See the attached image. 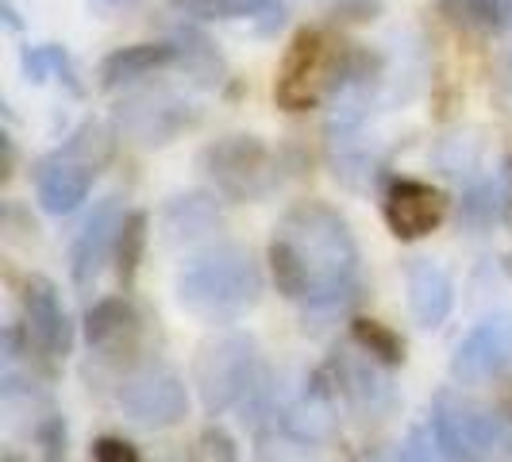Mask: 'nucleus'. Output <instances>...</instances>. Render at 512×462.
<instances>
[{
	"label": "nucleus",
	"mask_w": 512,
	"mask_h": 462,
	"mask_svg": "<svg viewBox=\"0 0 512 462\" xmlns=\"http://www.w3.org/2000/svg\"><path fill=\"white\" fill-rule=\"evenodd\" d=\"M270 278L285 301L305 316H332L362 289V251L347 216L328 201H297L285 208L266 247Z\"/></svg>",
	"instance_id": "1"
},
{
	"label": "nucleus",
	"mask_w": 512,
	"mask_h": 462,
	"mask_svg": "<svg viewBox=\"0 0 512 462\" xmlns=\"http://www.w3.org/2000/svg\"><path fill=\"white\" fill-rule=\"evenodd\" d=\"M120 224H124L120 197H101L93 205V212L85 216V224L77 228L74 243H70V278H74V285L89 289V285L101 278L108 258H116Z\"/></svg>",
	"instance_id": "15"
},
{
	"label": "nucleus",
	"mask_w": 512,
	"mask_h": 462,
	"mask_svg": "<svg viewBox=\"0 0 512 462\" xmlns=\"http://www.w3.org/2000/svg\"><path fill=\"white\" fill-rule=\"evenodd\" d=\"M505 370H512V312H493L455 343L451 378L459 385H482Z\"/></svg>",
	"instance_id": "13"
},
{
	"label": "nucleus",
	"mask_w": 512,
	"mask_h": 462,
	"mask_svg": "<svg viewBox=\"0 0 512 462\" xmlns=\"http://www.w3.org/2000/svg\"><path fill=\"white\" fill-rule=\"evenodd\" d=\"M255 459L258 462H316L320 459V447L289 436L282 428L262 424V428H255Z\"/></svg>",
	"instance_id": "22"
},
{
	"label": "nucleus",
	"mask_w": 512,
	"mask_h": 462,
	"mask_svg": "<svg viewBox=\"0 0 512 462\" xmlns=\"http://www.w3.org/2000/svg\"><path fill=\"white\" fill-rule=\"evenodd\" d=\"M178 305L201 324L228 328L243 320L266 293V278L243 243H212L193 255L174 278Z\"/></svg>",
	"instance_id": "2"
},
{
	"label": "nucleus",
	"mask_w": 512,
	"mask_h": 462,
	"mask_svg": "<svg viewBox=\"0 0 512 462\" xmlns=\"http://www.w3.org/2000/svg\"><path fill=\"white\" fill-rule=\"evenodd\" d=\"M428 424L455 462H509L512 459V420L489 409L486 401L462 393L455 385L432 397Z\"/></svg>",
	"instance_id": "5"
},
{
	"label": "nucleus",
	"mask_w": 512,
	"mask_h": 462,
	"mask_svg": "<svg viewBox=\"0 0 512 462\" xmlns=\"http://www.w3.org/2000/svg\"><path fill=\"white\" fill-rule=\"evenodd\" d=\"M436 162H439V170L447 174V178H459V181H478V162H482V147L474 143V139H443L439 143V151H436Z\"/></svg>",
	"instance_id": "24"
},
{
	"label": "nucleus",
	"mask_w": 512,
	"mask_h": 462,
	"mask_svg": "<svg viewBox=\"0 0 512 462\" xmlns=\"http://www.w3.org/2000/svg\"><path fill=\"white\" fill-rule=\"evenodd\" d=\"M170 8L197 24H216V20H247L251 24L262 0H170Z\"/></svg>",
	"instance_id": "23"
},
{
	"label": "nucleus",
	"mask_w": 512,
	"mask_h": 462,
	"mask_svg": "<svg viewBox=\"0 0 512 462\" xmlns=\"http://www.w3.org/2000/svg\"><path fill=\"white\" fill-rule=\"evenodd\" d=\"M0 16H4L8 31H24V20H20V12H16V4H12V0H0Z\"/></svg>",
	"instance_id": "28"
},
{
	"label": "nucleus",
	"mask_w": 512,
	"mask_h": 462,
	"mask_svg": "<svg viewBox=\"0 0 512 462\" xmlns=\"http://www.w3.org/2000/svg\"><path fill=\"white\" fill-rule=\"evenodd\" d=\"M347 462H385V455H382V451H370V447H366V451H359V455H351Z\"/></svg>",
	"instance_id": "29"
},
{
	"label": "nucleus",
	"mask_w": 512,
	"mask_h": 462,
	"mask_svg": "<svg viewBox=\"0 0 512 462\" xmlns=\"http://www.w3.org/2000/svg\"><path fill=\"white\" fill-rule=\"evenodd\" d=\"M108 158H112V135L97 120H85L81 128L66 135L62 147L47 151L31 166V185H35L39 208L51 216L77 212L89 201L93 181Z\"/></svg>",
	"instance_id": "4"
},
{
	"label": "nucleus",
	"mask_w": 512,
	"mask_h": 462,
	"mask_svg": "<svg viewBox=\"0 0 512 462\" xmlns=\"http://www.w3.org/2000/svg\"><path fill=\"white\" fill-rule=\"evenodd\" d=\"M347 66V51H339L324 27H297L282 54L274 77V101L282 112H308L320 101L335 97L339 77Z\"/></svg>",
	"instance_id": "6"
},
{
	"label": "nucleus",
	"mask_w": 512,
	"mask_h": 462,
	"mask_svg": "<svg viewBox=\"0 0 512 462\" xmlns=\"http://www.w3.org/2000/svg\"><path fill=\"white\" fill-rule=\"evenodd\" d=\"M451 197L420 178H389L382 193V220L401 243H416L447 224Z\"/></svg>",
	"instance_id": "12"
},
{
	"label": "nucleus",
	"mask_w": 512,
	"mask_h": 462,
	"mask_svg": "<svg viewBox=\"0 0 512 462\" xmlns=\"http://www.w3.org/2000/svg\"><path fill=\"white\" fill-rule=\"evenodd\" d=\"M20 70H24V77L31 85L58 81V85H66L74 97L85 93L74 54L66 51V47H58V43H27L24 51H20Z\"/></svg>",
	"instance_id": "19"
},
{
	"label": "nucleus",
	"mask_w": 512,
	"mask_h": 462,
	"mask_svg": "<svg viewBox=\"0 0 512 462\" xmlns=\"http://www.w3.org/2000/svg\"><path fill=\"white\" fill-rule=\"evenodd\" d=\"M189 462H239V443L220 424H208L201 428V436L193 439Z\"/></svg>",
	"instance_id": "26"
},
{
	"label": "nucleus",
	"mask_w": 512,
	"mask_h": 462,
	"mask_svg": "<svg viewBox=\"0 0 512 462\" xmlns=\"http://www.w3.org/2000/svg\"><path fill=\"white\" fill-rule=\"evenodd\" d=\"M116 401H120L124 416L143 428H178L189 412V389L170 362L147 359L135 362L120 378Z\"/></svg>",
	"instance_id": "9"
},
{
	"label": "nucleus",
	"mask_w": 512,
	"mask_h": 462,
	"mask_svg": "<svg viewBox=\"0 0 512 462\" xmlns=\"http://www.w3.org/2000/svg\"><path fill=\"white\" fill-rule=\"evenodd\" d=\"M147 243H151V212L147 208H128L124 224H120V239H116V274H120L124 293H131V285L139 278Z\"/></svg>",
	"instance_id": "20"
},
{
	"label": "nucleus",
	"mask_w": 512,
	"mask_h": 462,
	"mask_svg": "<svg viewBox=\"0 0 512 462\" xmlns=\"http://www.w3.org/2000/svg\"><path fill=\"white\" fill-rule=\"evenodd\" d=\"M393 462H455V459L447 455V447L436 439L432 424H416V428H409V436L401 439Z\"/></svg>",
	"instance_id": "25"
},
{
	"label": "nucleus",
	"mask_w": 512,
	"mask_h": 462,
	"mask_svg": "<svg viewBox=\"0 0 512 462\" xmlns=\"http://www.w3.org/2000/svg\"><path fill=\"white\" fill-rule=\"evenodd\" d=\"M16 301H20V324H12L16 335L39 359H66L74 351V320L62 305L58 285L43 274H24L20 289H16Z\"/></svg>",
	"instance_id": "11"
},
{
	"label": "nucleus",
	"mask_w": 512,
	"mask_h": 462,
	"mask_svg": "<svg viewBox=\"0 0 512 462\" xmlns=\"http://www.w3.org/2000/svg\"><path fill=\"white\" fill-rule=\"evenodd\" d=\"M4 462H20V459H16V455H4Z\"/></svg>",
	"instance_id": "31"
},
{
	"label": "nucleus",
	"mask_w": 512,
	"mask_h": 462,
	"mask_svg": "<svg viewBox=\"0 0 512 462\" xmlns=\"http://www.w3.org/2000/svg\"><path fill=\"white\" fill-rule=\"evenodd\" d=\"M505 178H509V185H512V162H509V170H505Z\"/></svg>",
	"instance_id": "30"
},
{
	"label": "nucleus",
	"mask_w": 512,
	"mask_h": 462,
	"mask_svg": "<svg viewBox=\"0 0 512 462\" xmlns=\"http://www.w3.org/2000/svg\"><path fill=\"white\" fill-rule=\"evenodd\" d=\"M224 224V212L216 193L208 189H189V193H174L166 208H162V231L166 239L181 247V243H197Z\"/></svg>",
	"instance_id": "18"
},
{
	"label": "nucleus",
	"mask_w": 512,
	"mask_h": 462,
	"mask_svg": "<svg viewBox=\"0 0 512 462\" xmlns=\"http://www.w3.org/2000/svg\"><path fill=\"white\" fill-rule=\"evenodd\" d=\"M197 170L212 181V189L228 201H262L278 189L282 166L274 151L258 139V135H224L216 143H208L197 154Z\"/></svg>",
	"instance_id": "7"
},
{
	"label": "nucleus",
	"mask_w": 512,
	"mask_h": 462,
	"mask_svg": "<svg viewBox=\"0 0 512 462\" xmlns=\"http://www.w3.org/2000/svg\"><path fill=\"white\" fill-rule=\"evenodd\" d=\"M312 382L332 401L335 409L359 412V416H385L397 405V389L389 378V366L370 359L362 347H339L328 355L320 370H312Z\"/></svg>",
	"instance_id": "8"
},
{
	"label": "nucleus",
	"mask_w": 512,
	"mask_h": 462,
	"mask_svg": "<svg viewBox=\"0 0 512 462\" xmlns=\"http://www.w3.org/2000/svg\"><path fill=\"white\" fill-rule=\"evenodd\" d=\"M181 62L178 39H154V43H128V47H116L101 58L97 66V85L116 93V89H131L147 77L162 74L170 66Z\"/></svg>",
	"instance_id": "16"
},
{
	"label": "nucleus",
	"mask_w": 512,
	"mask_h": 462,
	"mask_svg": "<svg viewBox=\"0 0 512 462\" xmlns=\"http://www.w3.org/2000/svg\"><path fill=\"white\" fill-rule=\"evenodd\" d=\"M81 332H85L89 355H97L104 362H124L139 351L143 320H139V308L131 305L128 293H112V297H101L85 308Z\"/></svg>",
	"instance_id": "14"
},
{
	"label": "nucleus",
	"mask_w": 512,
	"mask_h": 462,
	"mask_svg": "<svg viewBox=\"0 0 512 462\" xmlns=\"http://www.w3.org/2000/svg\"><path fill=\"white\" fill-rule=\"evenodd\" d=\"M93 462H143V455L124 436H97L93 439Z\"/></svg>",
	"instance_id": "27"
},
{
	"label": "nucleus",
	"mask_w": 512,
	"mask_h": 462,
	"mask_svg": "<svg viewBox=\"0 0 512 462\" xmlns=\"http://www.w3.org/2000/svg\"><path fill=\"white\" fill-rule=\"evenodd\" d=\"M405 289H409V312L420 328H443L451 308H455V282L451 274L432 262V258H416L409 262V274H405Z\"/></svg>",
	"instance_id": "17"
},
{
	"label": "nucleus",
	"mask_w": 512,
	"mask_h": 462,
	"mask_svg": "<svg viewBox=\"0 0 512 462\" xmlns=\"http://www.w3.org/2000/svg\"><path fill=\"white\" fill-rule=\"evenodd\" d=\"M274 382H278L274 370L266 366L258 343L247 332L212 335L197 347L193 385L201 393V405L208 416L235 409L239 420H247L270 397Z\"/></svg>",
	"instance_id": "3"
},
{
	"label": "nucleus",
	"mask_w": 512,
	"mask_h": 462,
	"mask_svg": "<svg viewBox=\"0 0 512 462\" xmlns=\"http://www.w3.org/2000/svg\"><path fill=\"white\" fill-rule=\"evenodd\" d=\"M351 343L362 347L370 359H378L382 366H389V370L405 366V339L393 332L389 324L374 320V316H355V320H351Z\"/></svg>",
	"instance_id": "21"
},
{
	"label": "nucleus",
	"mask_w": 512,
	"mask_h": 462,
	"mask_svg": "<svg viewBox=\"0 0 512 462\" xmlns=\"http://www.w3.org/2000/svg\"><path fill=\"white\" fill-rule=\"evenodd\" d=\"M197 104L185 101L181 93L166 89V85H143L124 93V101L116 104L112 120L128 139H135L139 147H166L178 135L197 124Z\"/></svg>",
	"instance_id": "10"
}]
</instances>
